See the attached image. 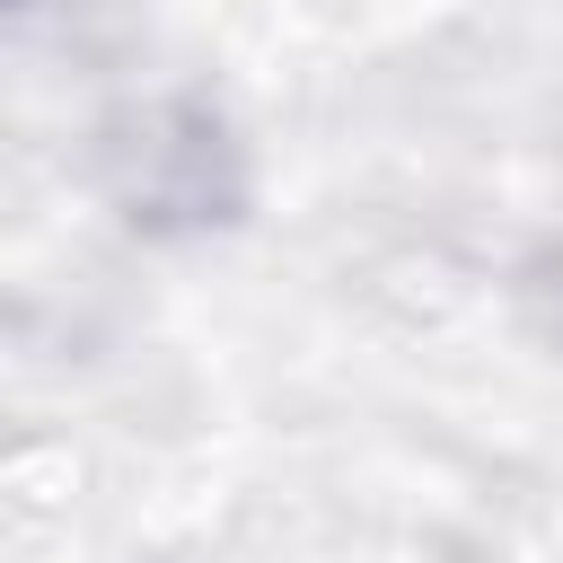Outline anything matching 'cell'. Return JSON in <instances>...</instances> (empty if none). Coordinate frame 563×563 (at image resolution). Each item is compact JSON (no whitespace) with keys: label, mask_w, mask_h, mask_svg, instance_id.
Here are the masks:
<instances>
[{"label":"cell","mask_w":563,"mask_h":563,"mask_svg":"<svg viewBox=\"0 0 563 563\" xmlns=\"http://www.w3.org/2000/svg\"><path fill=\"white\" fill-rule=\"evenodd\" d=\"M123 202L150 229H202L238 202V150L211 106H158L123 141Z\"/></svg>","instance_id":"1"}]
</instances>
